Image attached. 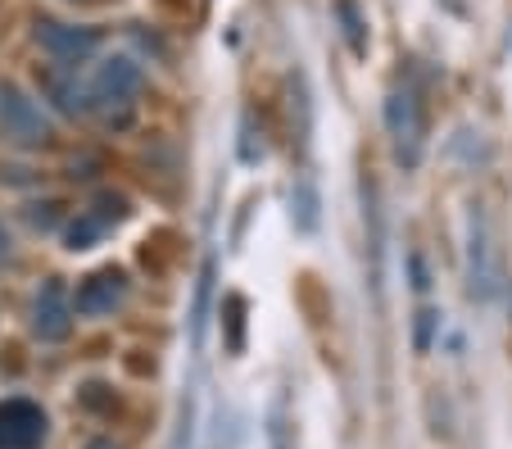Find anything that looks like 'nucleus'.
<instances>
[{
	"label": "nucleus",
	"instance_id": "obj_1",
	"mask_svg": "<svg viewBox=\"0 0 512 449\" xmlns=\"http://www.w3.org/2000/svg\"><path fill=\"white\" fill-rule=\"evenodd\" d=\"M141 64L136 59H127V55H114V59H105L96 69V78H91V87H87V105L96 109L105 123H114V127H123L127 118H132V109H136V96H141Z\"/></svg>",
	"mask_w": 512,
	"mask_h": 449
},
{
	"label": "nucleus",
	"instance_id": "obj_2",
	"mask_svg": "<svg viewBox=\"0 0 512 449\" xmlns=\"http://www.w3.org/2000/svg\"><path fill=\"white\" fill-rule=\"evenodd\" d=\"M0 137L19 150H41L50 141V118L19 82H0Z\"/></svg>",
	"mask_w": 512,
	"mask_h": 449
},
{
	"label": "nucleus",
	"instance_id": "obj_3",
	"mask_svg": "<svg viewBox=\"0 0 512 449\" xmlns=\"http://www.w3.org/2000/svg\"><path fill=\"white\" fill-rule=\"evenodd\" d=\"M499 282H503V268H499V245H494L490 218L481 209H472V227H467V291L476 300H494Z\"/></svg>",
	"mask_w": 512,
	"mask_h": 449
},
{
	"label": "nucleus",
	"instance_id": "obj_4",
	"mask_svg": "<svg viewBox=\"0 0 512 449\" xmlns=\"http://www.w3.org/2000/svg\"><path fill=\"white\" fill-rule=\"evenodd\" d=\"M386 132H390V141H395L404 164H417V159H422L426 114H422V100H417L413 91H390L386 96Z\"/></svg>",
	"mask_w": 512,
	"mask_h": 449
},
{
	"label": "nucleus",
	"instance_id": "obj_5",
	"mask_svg": "<svg viewBox=\"0 0 512 449\" xmlns=\"http://www.w3.org/2000/svg\"><path fill=\"white\" fill-rule=\"evenodd\" d=\"M73 318H78V309L68 300L64 282L50 277V282L37 291V300H32V336L46 345H59V341H68V332H73Z\"/></svg>",
	"mask_w": 512,
	"mask_h": 449
},
{
	"label": "nucleus",
	"instance_id": "obj_6",
	"mask_svg": "<svg viewBox=\"0 0 512 449\" xmlns=\"http://www.w3.org/2000/svg\"><path fill=\"white\" fill-rule=\"evenodd\" d=\"M123 300H127V273L123 268H96L91 277H82L73 309H78L82 318H109Z\"/></svg>",
	"mask_w": 512,
	"mask_h": 449
},
{
	"label": "nucleus",
	"instance_id": "obj_7",
	"mask_svg": "<svg viewBox=\"0 0 512 449\" xmlns=\"http://www.w3.org/2000/svg\"><path fill=\"white\" fill-rule=\"evenodd\" d=\"M46 440V413L32 400L0 404V449H41Z\"/></svg>",
	"mask_w": 512,
	"mask_h": 449
},
{
	"label": "nucleus",
	"instance_id": "obj_8",
	"mask_svg": "<svg viewBox=\"0 0 512 449\" xmlns=\"http://www.w3.org/2000/svg\"><path fill=\"white\" fill-rule=\"evenodd\" d=\"M37 41H41V50H50L55 59H64V64H78V59H87L91 50L100 46V32L96 28H78V23L37 19Z\"/></svg>",
	"mask_w": 512,
	"mask_h": 449
},
{
	"label": "nucleus",
	"instance_id": "obj_9",
	"mask_svg": "<svg viewBox=\"0 0 512 449\" xmlns=\"http://www.w3.org/2000/svg\"><path fill=\"white\" fill-rule=\"evenodd\" d=\"M336 19L345 23L349 50H368V19H363V10H358L354 0H336Z\"/></svg>",
	"mask_w": 512,
	"mask_h": 449
},
{
	"label": "nucleus",
	"instance_id": "obj_10",
	"mask_svg": "<svg viewBox=\"0 0 512 449\" xmlns=\"http://www.w3.org/2000/svg\"><path fill=\"white\" fill-rule=\"evenodd\" d=\"M105 232H109V227L100 223V218H91L87 209H82V214H78V223H73V227H68V232H64V241H68V250H91V245H96Z\"/></svg>",
	"mask_w": 512,
	"mask_h": 449
},
{
	"label": "nucleus",
	"instance_id": "obj_11",
	"mask_svg": "<svg viewBox=\"0 0 512 449\" xmlns=\"http://www.w3.org/2000/svg\"><path fill=\"white\" fill-rule=\"evenodd\" d=\"M87 214H91V218H100L105 227L123 223V218H127V196H118V191H100V196L91 200Z\"/></svg>",
	"mask_w": 512,
	"mask_h": 449
},
{
	"label": "nucleus",
	"instance_id": "obj_12",
	"mask_svg": "<svg viewBox=\"0 0 512 449\" xmlns=\"http://www.w3.org/2000/svg\"><path fill=\"white\" fill-rule=\"evenodd\" d=\"M223 313H227V345H232V354H241V345H245V300L241 295H227L223 300Z\"/></svg>",
	"mask_w": 512,
	"mask_h": 449
},
{
	"label": "nucleus",
	"instance_id": "obj_13",
	"mask_svg": "<svg viewBox=\"0 0 512 449\" xmlns=\"http://www.w3.org/2000/svg\"><path fill=\"white\" fill-rule=\"evenodd\" d=\"M431 327H435V313L422 309V313H417V350H426V345H431Z\"/></svg>",
	"mask_w": 512,
	"mask_h": 449
},
{
	"label": "nucleus",
	"instance_id": "obj_14",
	"mask_svg": "<svg viewBox=\"0 0 512 449\" xmlns=\"http://www.w3.org/2000/svg\"><path fill=\"white\" fill-rule=\"evenodd\" d=\"M10 259V232H5V223H0V264Z\"/></svg>",
	"mask_w": 512,
	"mask_h": 449
},
{
	"label": "nucleus",
	"instance_id": "obj_15",
	"mask_svg": "<svg viewBox=\"0 0 512 449\" xmlns=\"http://www.w3.org/2000/svg\"><path fill=\"white\" fill-rule=\"evenodd\" d=\"M87 449H123V445H114V440H91Z\"/></svg>",
	"mask_w": 512,
	"mask_h": 449
}]
</instances>
